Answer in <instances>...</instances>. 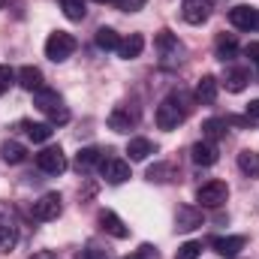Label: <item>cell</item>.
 Instances as JSON below:
<instances>
[{"mask_svg":"<svg viewBox=\"0 0 259 259\" xmlns=\"http://www.w3.org/2000/svg\"><path fill=\"white\" fill-rule=\"evenodd\" d=\"M88 259H106V253H103L100 247H94V244H91V247H88Z\"/></svg>","mask_w":259,"mask_h":259,"instance_id":"36","label":"cell"},{"mask_svg":"<svg viewBox=\"0 0 259 259\" xmlns=\"http://www.w3.org/2000/svg\"><path fill=\"white\" fill-rule=\"evenodd\" d=\"M97 46H100L103 52H118L121 39H118V33H115L112 27H100V30H97Z\"/></svg>","mask_w":259,"mask_h":259,"instance_id":"27","label":"cell"},{"mask_svg":"<svg viewBox=\"0 0 259 259\" xmlns=\"http://www.w3.org/2000/svg\"><path fill=\"white\" fill-rule=\"evenodd\" d=\"M256 15L259 9L253 6H232L229 9V24L238 30H256Z\"/></svg>","mask_w":259,"mask_h":259,"instance_id":"10","label":"cell"},{"mask_svg":"<svg viewBox=\"0 0 259 259\" xmlns=\"http://www.w3.org/2000/svg\"><path fill=\"white\" fill-rule=\"evenodd\" d=\"M36 166L46 175H61V172H66V154L61 148H42L36 154Z\"/></svg>","mask_w":259,"mask_h":259,"instance_id":"6","label":"cell"},{"mask_svg":"<svg viewBox=\"0 0 259 259\" xmlns=\"http://www.w3.org/2000/svg\"><path fill=\"white\" fill-rule=\"evenodd\" d=\"M100 229L109 232L112 238H127L130 235V229L124 226V220H121L115 211H100Z\"/></svg>","mask_w":259,"mask_h":259,"instance_id":"13","label":"cell"},{"mask_svg":"<svg viewBox=\"0 0 259 259\" xmlns=\"http://www.w3.org/2000/svg\"><path fill=\"white\" fill-rule=\"evenodd\" d=\"M15 78H18V84H21L24 91H30V94H36L39 88H46V84H42V72H39V66H21V69L15 72Z\"/></svg>","mask_w":259,"mask_h":259,"instance_id":"16","label":"cell"},{"mask_svg":"<svg viewBox=\"0 0 259 259\" xmlns=\"http://www.w3.org/2000/svg\"><path fill=\"white\" fill-rule=\"evenodd\" d=\"M199 253H202V244L199 241H184L175 250V259H199Z\"/></svg>","mask_w":259,"mask_h":259,"instance_id":"30","label":"cell"},{"mask_svg":"<svg viewBox=\"0 0 259 259\" xmlns=\"http://www.w3.org/2000/svg\"><path fill=\"white\" fill-rule=\"evenodd\" d=\"M157 49L163 52V58H169V55H178V52H181V42H178L169 30H160V33H157Z\"/></svg>","mask_w":259,"mask_h":259,"instance_id":"28","label":"cell"},{"mask_svg":"<svg viewBox=\"0 0 259 259\" xmlns=\"http://www.w3.org/2000/svg\"><path fill=\"white\" fill-rule=\"evenodd\" d=\"M142 49H145V36H142V33H130L127 39H121L118 55H121L124 61H133V58H139V55H142Z\"/></svg>","mask_w":259,"mask_h":259,"instance_id":"19","label":"cell"},{"mask_svg":"<svg viewBox=\"0 0 259 259\" xmlns=\"http://www.w3.org/2000/svg\"><path fill=\"white\" fill-rule=\"evenodd\" d=\"M61 211H64V202H61V193H42L39 199H36V202H33V208H30L33 220H39V223L58 220V217H61Z\"/></svg>","mask_w":259,"mask_h":259,"instance_id":"5","label":"cell"},{"mask_svg":"<svg viewBox=\"0 0 259 259\" xmlns=\"http://www.w3.org/2000/svg\"><path fill=\"white\" fill-rule=\"evenodd\" d=\"M190 100L178 91V94H172V97H166L160 106H157V127L160 130H178V124H184L187 121V115H190Z\"/></svg>","mask_w":259,"mask_h":259,"instance_id":"1","label":"cell"},{"mask_svg":"<svg viewBox=\"0 0 259 259\" xmlns=\"http://www.w3.org/2000/svg\"><path fill=\"white\" fill-rule=\"evenodd\" d=\"M214 52H217L220 61H226V58H232V55L238 52V39H235L232 33H220L217 42H214Z\"/></svg>","mask_w":259,"mask_h":259,"instance_id":"24","label":"cell"},{"mask_svg":"<svg viewBox=\"0 0 259 259\" xmlns=\"http://www.w3.org/2000/svg\"><path fill=\"white\" fill-rule=\"evenodd\" d=\"M211 247L220 253V256H226V259H235L241 250H244V238L241 235H226V238H214L211 241Z\"/></svg>","mask_w":259,"mask_h":259,"instance_id":"14","label":"cell"},{"mask_svg":"<svg viewBox=\"0 0 259 259\" xmlns=\"http://www.w3.org/2000/svg\"><path fill=\"white\" fill-rule=\"evenodd\" d=\"M61 9H64V15L69 18V21H81V18L88 15L84 0H61Z\"/></svg>","mask_w":259,"mask_h":259,"instance_id":"29","label":"cell"},{"mask_svg":"<svg viewBox=\"0 0 259 259\" xmlns=\"http://www.w3.org/2000/svg\"><path fill=\"white\" fill-rule=\"evenodd\" d=\"M256 30H259V15H256Z\"/></svg>","mask_w":259,"mask_h":259,"instance_id":"41","label":"cell"},{"mask_svg":"<svg viewBox=\"0 0 259 259\" xmlns=\"http://www.w3.org/2000/svg\"><path fill=\"white\" fill-rule=\"evenodd\" d=\"M100 175L109 181V184H124L130 178V163L121 157H103L100 163Z\"/></svg>","mask_w":259,"mask_h":259,"instance_id":"7","label":"cell"},{"mask_svg":"<svg viewBox=\"0 0 259 259\" xmlns=\"http://www.w3.org/2000/svg\"><path fill=\"white\" fill-rule=\"evenodd\" d=\"M244 55H247L253 64H259V42H247V46H244Z\"/></svg>","mask_w":259,"mask_h":259,"instance_id":"34","label":"cell"},{"mask_svg":"<svg viewBox=\"0 0 259 259\" xmlns=\"http://www.w3.org/2000/svg\"><path fill=\"white\" fill-rule=\"evenodd\" d=\"M145 3H148V0H115V6L124 9V12H139Z\"/></svg>","mask_w":259,"mask_h":259,"instance_id":"33","label":"cell"},{"mask_svg":"<svg viewBox=\"0 0 259 259\" xmlns=\"http://www.w3.org/2000/svg\"><path fill=\"white\" fill-rule=\"evenodd\" d=\"M97 3H115V0H97Z\"/></svg>","mask_w":259,"mask_h":259,"instance_id":"39","label":"cell"},{"mask_svg":"<svg viewBox=\"0 0 259 259\" xmlns=\"http://www.w3.org/2000/svg\"><path fill=\"white\" fill-rule=\"evenodd\" d=\"M247 81H250V69H244V66H229L226 75H223V84L232 94H241L247 88Z\"/></svg>","mask_w":259,"mask_h":259,"instance_id":"15","label":"cell"},{"mask_svg":"<svg viewBox=\"0 0 259 259\" xmlns=\"http://www.w3.org/2000/svg\"><path fill=\"white\" fill-rule=\"evenodd\" d=\"M18 130H24V136L27 139H33V142H49L52 136H55V127L52 124H33V121H21Z\"/></svg>","mask_w":259,"mask_h":259,"instance_id":"20","label":"cell"},{"mask_svg":"<svg viewBox=\"0 0 259 259\" xmlns=\"http://www.w3.org/2000/svg\"><path fill=\"white\" fill-rule=\"evenodd\" d=\"M103 163V151L100 148H81L78 154H75V169L78 172H88V169H94V166H100Z\"/></svg>","mask_w":259,"mask_h":259,"instance_id":"18","label":"cell"},{"mask_svg":"<svg viewBox=\"0 0 259 259\" xmlns=\"http://www.w3.org/2000/svg\"><path fill=\"white\" fill-rule=\"evenodd\" d=\"M12 81H15V69L6 64H0V94H6L9 88H12Z\"/></svg>","mask_w":259,"mask_h":259,"instance_id":"32","label":"cell"},{"mask_svg":"<svg viewBox=\"0 0 259 259\" xmlns=\"http://www.w3.org/2000/svg\"><path fill=\"white\" fill-rule=\"evenodd\" d=\"M33 106L49 118L52 127H58V124H66V121H69V109L64 106L61 94L52 91V88H39V91L33 94Z\"/></svg>","mask_w":259,"mask_h":259,"instance_id":"2","label":"cell"},{"mask_svg":"<svg viewBox=\"0 0 259 259\" xmlns=\"http://www.w3.org/2000/svg\"><path fill=\"white\" fill-rule=\"evenodd\" d=\"M18 244V226L12 220H0V253H9Z\"/></svg>","mask_w":259,"mask_h":259,"instance_id":"22","label":"cell"},{"mask_svg":"<svg viewBox=\"0 0 259 259\" xmlns=\"http://www.w3.org/2000/svg\"><path fill=\"white\" fill-rule=\"evenodd\" d=\"M169 175H172V166H166V163H157L148 169V181H169Z\"/></svg>","mask_w":259,"mask_h":259,"instance_id":"31","label":"cell"},{"mask_svg":"<svg viewBox=\"0 0 259 259\" xmlns=\"http://www.w3.org/2000/svg\"><path fill=\"white\" fill-rule=\"evenodd\" d=\"M196 226H202V208H196V205H181L178 214H175V229H178V232H190Z\"/></svg>","mask_w":259,"mask_h":259,"instance_id":"11","label":"cell"},{"mask_svg":"<svg viewBox=\"0 0 259 259\" xmlns=\"http://www.w3.org/2000/svg\"><path fill=\"white\" fill-rule=\"evenodd\" d=\"M217 91H220V81L214 75H202L199 84H196V100L199 103H214L217 100Z\"/></svg>","mask_w":259,"mask_h":259,"instance_id":"17","label":"cell"},{"mask_svg":"<svg viewBox=\"0 0 259 259\" xmlns=\"http://www.w3.org/2000/svg\"><path fill=\"white\" fill-rule=\"evenodd\" d=\"M0 157H3L6 163H24V160H27V148H24L21 142H12V139H9V142L0 145Z\"/></svg>","mask_w":259,"mask_h":259,"instance_id":"23","label":"cell"},{"mask_svg":"<svg viewBox=\"0 0 259 259\" xmlns=\"http://www.w3.org/2000/svg\"><path fill=\"white\" fill-rule=\"evenodd\" d=\"M247 118H259V100H250L247 103Z\"/></svg>","mask_w":259,"mask_h":259,"instance_id":"35","label":"cell"},{"mask_svg":"<svg viewBox=\"0 0 259 259\" xmlns=\"http://www.w3.org/2000/svg\"><path fill=\"white\" fill-rule=\"evenodd\" d=\"M202 136H205V142H217V139H223V136H226V121H220V118H208V121L202 124Z\"/></svg>","mask_w":259,"mask_h":259,"instance_id":"26","label":"cell"},{"mask_svg":"<svg viewBox=\"0 0 259 259\" xmlns=\"http://www.w3.org/2000/svg\"><path fill=\"white\" fill-rule=\"evenodd\" d=\"M229 199V187H226V181H208V184H202L199 190H196V202H199V208H220L223 202Z\"/></svg>","mask_w":259,"mask_h":259,"instance_id":"4","label":"cell"},{"mask_svg":"<svg viewBox=\"0 0 259 259\" xmlns=\"http://www.w3.org/2000/svg\"><path fill=\"white\" fill-rule=\"evenodd\" d=\"M154 151H157L154 142H151V139H142V136H139V139H130V145H127L130 160H136V163H139V160H148Z\"/></svg>","mask_w":259,"mask_h":259,"instance_id":"21","label":"cell"},{"mask_svg":"<svg viewBox=\"0 0 259 259\" xmlns=\"http://www.w3.org/2000/svg\"><path fill=\"white\" fill-rule=\"evenodd\" d=\"M190 160H193L196 166H214L217 163V145L214 142H196L193 148H190Z\"/></svg>","mask_w":259,"mask_h":259,"instance_id":"12","label":"cell"},{"mask_svg":"<svg viewBox=\"0 0 259 259\" xmlns=\"http://www.w3.org/2000/svg\"><path fill=\"white\" fill-rule=\"evenodd\" d=\"M211 9H214V0H184L181 15H184L187 24H205Z\"/></svg>","mask_w":259,"mask_h":259,"instance_id":"8","label":"cell"},{"mask_svg":"<svg viewBox=\"0 0 259 259\" xmlns=\"http://www.w3.org/2000/svg\"><path fill=\"white\" fill-rule=\"evenodd\" d=\"M238 169L247 178H259V154L256 151H241L238 154Z\"/></svg>","mask_w":259,"mask_h":259,"instance_id":"25","label":"cell"},{"mask_svg":"<svg viewBox=\"0 0 259 259\" xmlns=\"http://www.w3.org/2000/svg\"><path fill=\"white\" fill-rule=\"evenodd\" d=\"M136 124H139V112L130 109V106H115L112 115H109V127L115 133H130Z\"/></svg>","mask_w":259,"mask_h":259,"instance_id":"9","label":"cell"},{"mask_svg":"<svg viewBox=\"0 0 259 259\" xmlns=\"http://www.w3.org/2000/svg\"><path fill=\"white\" fill-rule=\"evenodd\" d=\"M3 6H6V0H0V9H3Z\"/></svg>","mask_w":259,"mask_h":259,"instance_id":"40","label":"cell"},{"mask_svg":"<svg viewBox=\"0 0 259 259\" xmlns=\"http://www.w3.org/2000/svg\"><path fill=\"white\" fill-rule=\"evenodd\" d=\"M75 49H78V42H75V36L66 33V30H55V33L46 39V58L55 61V64H64Z\"/></svg>","mask_w":259,"mask_h":259,"instance_id":"3","label":"cell"},{"mask_svg":"<svg viewBox=\"0 0 259 259\" xmlns=\"http://www.w3.org/2000/svg\"><path fill=\"white\" fill-rule=\"evenodd\" d=\"M151 256V247H142L139 253H130V256H124V259H148Z\"/></svg>","mask_w":259,"mask_h":259,"instance_id":"37","label":"cell"},{"mask_svg":"<svg viewBox=\"0 0 259 259\" xmlns=\"http://www.w3.org/2000/svg\"><path fill=\"white\" fill-rule=\"evenodd\" d=\"M30 259H58V256H55L52 250H39V253H33Z\"/></svg>","mask_w":259,"mask_h":259,"instance_id":"38","label":"cell"}]
</instances>
